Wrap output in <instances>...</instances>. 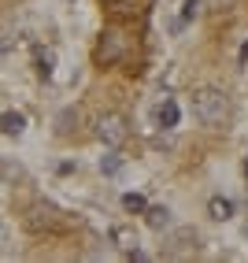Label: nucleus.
<instances>
[{
  "instance_id": "obj_10",
  "label": "nucleus",
  "mask_w": 248,
  "mask_h": 263,
  "mask_svg": "<svg viewBox=\"0 0 248 263\" xmlns=\"http://www.w3.org/2000/svg\"><path fill=\"white\" fill-rule=\"evenodd\" d=\"M122 208H126V212H133V215H137V212H145L148 204H145V197H141V193H126V197H122Z\"/></svg>"
},
{
  "instance_id": "obj_3",
  "label": "nucleus",
  "mask_w": 248,
  "mask_h": 263,
  "mask_svg": "<svg viewBox=\"0 0 248 263\" xmlns=\"http://www.w3.org/2000/svg\"><path fill=\"white\" fill-rule=\"evenodd\" d=\"M0 130H4L8 137H23L26 115H23V111H4V115H0Z\"/></svg>"
},
{
  "instance_id": "obj_9",
  "label": "nucleus",
  "mask_w": 248,
  "mask_h": 263,
  "mask_svg": "<svg viewBox=\"0 0 248 263\" xmlns=\"http://www.w3.org/2000/svg\"><path fill=\"white\" fill-rule=\"evenodd\" d=\"M119 171H122V156L119 152L100 156V174H119Z\"/></svg>"
},
{
  "instance_id": "obj_15",
  "label": "nucleus",
  "mask_w": 248,
  "mask_h": 263,
  "mask_svg": "<svg viewBox=\"0 0 248 263\" xmlns=\"http://www.w3.org/2000/svg\"><path fill=\"white\" fill-rule=\"evenodd\" d=\"M244 174H248V160H244Z\"/></svg>"
},
{
  "instance_id": "obj_6",
  "label": "nucleus",
  "mask_w": 248,
  "mask_h": 263,
  "mask_svg": "<svg viewBox=\"0 0 248 263\" xmlns=\"http://www.w3.org/2000/svg\"><path fill=\"white\" fill-rule=\"evenodd\" d=\"M145 215H148L152 230H167V226H170V212H167V208H145Z\"/></svg>"
},
{
  "instance_id": "obj_11",
  "label": "nucleus",
  "mask_w": 248,
  "mask_h": 263,
  "mask_svg": "<svg viewBox=\"0 0 248 263\" xmlns=\"http://www.w3.org/2000/svg\"><path fill=\"white\" fill-rule=\"evenodd\" d=\"M37 74L52 78V52H41V56H37Z\"/></svg>"
},
{
  "instance_id": "obj_2",
  "label": "nucleus",
  "mask_w": 248,
  "mask_h": 263,
  "mask_svg": "<svg viewBox=\"0 0 248 263\" xmlns=\"http://www.w3.org/2000/svg\"><path fill=\"white\" fill-rule=\"evenodd\" d=\"M97 137L108 148H119L122 141L130 137V126H126V119H122L119 111H111V115H100V122H97Z\"/></svg>"
},
{
  "instance_id": "obj_8",
  "label": "nucleus",
  "mask_w": 248,
  "mask_h": 263,
  "mask_svg": "<svg viewBox=\"0 0 248 263\" xmlns=\"http://www.w3.org/2000/svg\"><path fill=\"white\" fill-rule=\"evenodd\" d=\"M122 52V45H119V33H104V41H100V60H115Z\"/></svg>"
},
{
  "instance_id": "obj_12",
  "label": "nucleus",
  "mask_w": 248,
  "mask_h": 263,
  "mask_svg": "<svg viewBox=\"0 0 248 263\" xmlns=\"http://www.w3.org/2000/svg\"><path fill=\"white\" fill-rule=\"evenodd\" d=\"M197 15H200V0H185V4H182V23L197 19Z\"/></svg>"
},
{
  "instance_id": "obj_7",
  "label": "nucleus",
  "mask_w": 248,
  "mask_h": 263,
  "mask_svg": "<svg viewBox=\"0 0 248 263\" xmlns=\"http://www.w3.org/2000/svg\"><path fill=\"white\" fill-rule=\"evenodd\" d=\"M159 126H163V130L178 126V104H174V100H167L163 108H159Z\"/></svg>"
},
{
  "instance_id": "obj_14",
  "label": "nucleus",
  "mask_w": 248,
  "mask_h": 263,
  "mask_svg": "<svg viewBox=\"0 0 248 263\" xmlns=\"http://www.w3.org/2000/svg\"><path fill=\"white\" fill-rule=\"evenodd\" d=\"M241 60H248V45H241Z\"/></svg>"
},
{
  "instance_id": "obj_5",
  "label": "nucleus",
  "mask_w": 248,
  "mask_h": 263,
  "mask_svg": "<svg viewBox=\"0 0 248 263\" xmlns=\"http://www.w3.org/2000/svg\"><path fill=\"white\" fill-rule=\"evenodd\" d=\"M111 241H115L126 256H130V252H137V234H133V230H126V226H111Z\"/></svg>"
},
{
  "instance_id": "obj_4",
  "label": "nucleus",
  "mask_w": 248,
  "mask_h": 263,
  "mask_svg": "<svg viewBox=\"0 0 248 263\" xmlns=\"http://www.w3.org/2000/svg\"><path fill=\"white\" fill-rule=\"evenodd\" d=\"M207 215H211V219H219V222L234 219V200H230V197H211V204H207Z\"/></svg>"
},
{
  "instance_id": "obj_13",
  "label": "nucleus",
  "mask_w": 248,
  "mask_h": 263,
  "mask_svg": "<svg viewBox=\"0 0 248 263\" xmlns=\"http://www.w3.org/2000/svg\"><path fill=\"white\" fill-rule=\"evenodd\" d=\"M234 0H211V8H230Z\"/></svg>"
},
{
  "instance_id": "obj_1",
  "label": "nucleus",
  "mask_w": 248,
  "mask_h": 263,
  "mask_svg": "<svg viewBox=\"0 0 248 263\" xmlns=\"http://www.w3.org/2000/svg\"><path fill=\"white\" fill-rule=\"evenodd\" d=\"M193 111H197V119L204 126H222L230 119V97L222 89H200L193 97Z\"/></svg>"
}]
</instances>
